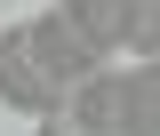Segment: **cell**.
I'll use <instances>...</instances> for the list:
<instances>
[{
	"instance_id": "1",
	"label": "cell",
	"mask_w": 160,
	"mask_h": 136,
	"mask_svg": "<svg viewBox=\"0 0 160 136\" xmlns=\"http://www.w3.org/2000/svg\"><path fill=\"white\" fill-rule=\"evenodd\" d=\"M24 40H32L40 72H48V80L64 88V104H72V88H88V80H96L104 64H112V56L96 48V40H80V32H72V16H64V8H48V16H32V24H24Z\"/></svg>"
},
{
	"instance_id": "2",
	"label": "cell",
	"mask_w": 160,
	"mask_h": 136,
	"mask_svg": "<svg viewBox=\"0 0 160 136\" xmlns=\"http://www.w3.org/2000/svg\"><path fill=\"white\" fill-rule=\"evenodd\" d=\"M0 104H8V112H32V120H40V112H64V88L40 72L24 24H16V32H0Z\"/></svg>"
},
{
	"instance_id": "3",
	"label": "cell",
	"mask_w": 160,
	"mask_h": 136,
	"mask_svg": "<svg viewBox=\"0 0 160 136\" xmlns=\"http://www.w3.org/2000/svg\"><path fill=\"white\" fill-rule=\"evenodd\" d=\"M56 8L72 16L80 40H96L104 56H112V48H128V8H136V0H56Z\"/></svg>"
},
{
	"instance_id": "4",
	"label": "cell",
	"mask_w": 160,
	"mask_h": 136,
	"mask_svg": "<svg viewBox=\"0 0 160 136\" xmlns=\"http://www.w3.org/2000/svg\"><path fill=\"white\" fill-rule=\"evenodd\" d=\"M120 96H128V136H160V64L120 72Z\"/></svg>"
},
{
	"instance_id": "5",
	"label": "cell",
	"mask_w": 160,
	"mask_h": 136,
	"mask_svg": "<svg viewBox=\"0 0 160 136\" xmlns=\"http://www.w3.org/2000/svg\"><path fill=\"white\" fill-rule=\"evenodd\" d=\"M128 48H136L144 64L160 56V0H136V8H128Z\"/></svg>"
},
{
	"instance_id": "6",
	"label": "cell",
	"mask_w": 160,
	"mask_h": 136,
	"mask_svg": "<svg viewBox=\"0 0 160 136\" xmlns=\"http://www.w3.org/2000/svg\"><path fill=\"white\" fill-rule=\"evenodd\" d=\"M40 136H80V128H72L64 112H40Z\"/></svg>"
},
{
	"instance_id": "7",
	"label": "cell",
	"mask_w": 160,
	"mask_h": 136,
	"mask_svg": "<svg viewBox=\"0 0 160 136\" xmlns=\"http://www.w3.org/2000/svg\"><path fill=\"white\" fill-rule=\"evenodd\" d=\"M152 64H160V56H152Z\"/></svg>"
}]
</instances>
